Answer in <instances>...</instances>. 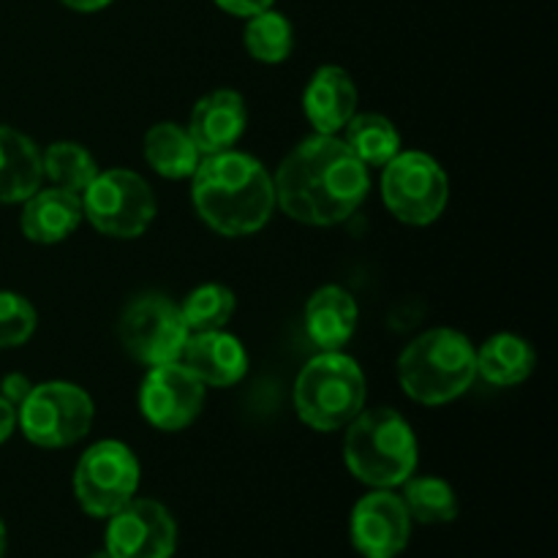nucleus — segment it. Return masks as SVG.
Masks as SVG:
<instances>
[{"mask_svg": "<svg viewBox=\"0 0 558 558\" xmlns=\"http://www.w3.org/2000/svg\"><path fill=\"white\" fill-rule=\"evenodd\" d=\"M276 205L308 227H336L347 221L368 196V167L336 134H314L281 161L276 178Z\"/></svg>", "mask_w": 558, "mask_h": 558, "instance_id": "1", "label": "nucleus"}, {"mask_svg": "<svg viewBox=\"0 0 558 558\" xmlns=\"http://www.w3.org/2000/svg\"><path fill=\"white\" fill-rule=\"evenodd\" d=\"M191 199L213 232L245 238L267 227L276 210V185L259 158L240 150L202 156L191 174Z\"/></svg>", "mask_w": 558, "mask_h": 558, "instance_id": "2", "label": "nucleus"}, {"mask_svg": "<svg viewBox=\"0 0 558 558\" xmlns=\"http://www.w3.org/2000/svg\"><path fill=\"white\" fill-rule=\"evenodd\" d=\"M477 379V349L463 332L434 327L398 357V381L412 401L441 407L461 398Z\"/></svg>", "mask_w": 558, "mask_h": 558, "instance_id": "3", "label": "nucleus"}, {"mask_svg": "<svg viewBox=\"0 0 558 558\" xmlns=\"http://www.w3.org/2000/svg\"><path fill=\"white\" fill-rule=\"evenodd\" d=\"M417 436L396 409L360 412L347 425L343 461L354 480L371 488H398L417 469Z\"/></svg>", "mask_w": 558, "mask_h": 558, "instance_id": "4", "label": "nucleus"}, {"mask_svg": "<svg viewBox=\"0 0 558 558\" xmlns=\"http://www.w3.org/2000/svg\"><path fill=\"white\" fill-rule=\"evenodd\" d=\"M365 374L357 360L341 352H319L303 365L294 381V412L308 428L332 434L365 409Z\"/></svg>", "mask_w": 558, "mask_h": 558, "instance_id": "5", "label": "nucleus"}, {"mask_svg": "<svg viewBox=\"0 0 558 558\" xmlns=\"http://www.w3.org/2000/svg\"><path fill=\"white\" fill-rule=\"evenodd\" d=\"M93 398L74 381H41L33 385L16 407V428L31 445L60 450L85 439L93 425Z\"/></svg>", "mask_w": 558, "mask_h": 558, "instance_id": "6", "label": "nucleus"}, {"mask_svg": "<svg viewBox=\"0 0 558 558\" xmlns=\"http://www.w3.org/2000/svg\"><path fill=\"white\" fill-rule=\"evenodd\" d=\"M381 172V199L398 221L409 227H428L450 202V180L434 156L401 150Z\"/></svg>", "mask_w": 558, "mask_h": 558, "instance_id": "7", "label": "nucleus"}, {"mask_svg": "<svg viewBox=\"0 0 558 558\" xmlns=\"http://www.w3.org/2000/svg\"><path fill=\"white\" fill-rule=\"evenodd\" d=\"M82 213L107 238L134 240L156 218V194L142 174L131 169H107L82 194Z\"/></svg>", "mask_w": 558, "mask_h": 558, "instance_id": "8", "label": "nucleus"}, {"mask_svg": "<svg viewBox=\"0 0 558 558\" xmlns=\"http://www.w3.org/2000/svg\"><path fill=\"white\" fill-rule=\"evenodd\" d=\"M142 469L134 450L118 439L96 441L74 469V496L93 518H109L140 490Z\"/></svg>", "mask_w": 558, "mask_h": 558, "instance_id": "9", "label": "nucleus"}, {"mask_svg": "<svg viewBox=\"0 0 558 558\" xmlns=\"http://www.w3.org/2000/svg\"><path fill=\"white\" fill-rule=\"evenodd\" d=\"M189 336L191 332L180 314V305H174L163 294H142V298L131 300L129 308L120 316L123 349L147 368L178 363Z\"/></svg>", "mask_w": 558, "mask_h": 558, "instance_id": "10", "label": "nucleus"}, {"mask_svg": "<svg viewBox=\"0 0 558 558\" xmlns=\"http://www.w3.org/2000/svg\"><path fill=\"white\" fill-rule=\"evenodd\" d=\"M107 550L112 558H172L178 523L156 499H131L107 518Z\"/></svg>", "mask_w": 558, "mask_h": 558, "instance_id": "11", "label": "nucleus"}, {"mask_svg": "<svg viewBox=\"0 0 558 558\" xmlns=\"http://www.w3.org/2000/svg\"><path fill=\"white\" fill-rule=\"evenodd\" d=\"M207 387L183 363L153 365L140 387V412L153 428L183 430L199 417Z\"/></svg>", "mask_w": 558, "mask_h": 558, "instance_id": "12", "label": "nucleus"}, {"mask_svg": "<svg viewBox=\"0 0 558 558\" xmlns=\"http://www.w3.org/2000/svg\"><path fill=\"white\" fill-rule=\"evenodd\" d=\"M352 545L363 558H398L412 539V515L390 488H374L354 505Z\"/></svg>", "mask_w": 558, "mask_h": 558, "instance_id": "13", "label": "nucleus"}, {"mask_svg": "<svg viewBox=\"0 0 558 558\" xmlns=\"http://www.w3.org/2000/svg\"><path fill=\"white\" fill-rule=\"evenodd\" d=\"M180 363L205 387H232L248 374V352L227 330L191 332Z\"/></svg>", "mask_w": 558, "mask_h": 558, "instance_id": "14", "label": "nucleus"}, {"mask_svg": "<svg viewBox=\"0 0 558 558\" xmlns=\"http://www.w3.org/2000/svg\"><path fill=\"white\" fill-rule=\"evenodd\" d=\"M248 125V107L238 90H213L196 101L189 134L202 156L232 150Z\"/></svg>", "mask_w": 558, "mask_h": 558, "instance_id": "15", "label": "nucleus"}, {"mask_svg": "<svg viewBox=\"0 0 558 558\" xmlns=\"http://www.w3.org/2000/svg\"><path fill=\"white\" fill-rule=\"evenodd\" d=\"M303 109L316 134H338L357 114V87L341 65L314 71L303 93Z\"/></svg>", "mask_w": 558, "mask_h": 558, "instance_id": "16", "label": "nucleus"}, {"mask_svg": "<svg viewBox=\"0 0 558 558\" xmlns=\"http://www.w3.org/2000/svg\"><path fill=\"white\" fill-rule=\"evenodd\" d=\"M357 319V300L338 283L316 289L305 305V332L319 352H341L352 341Z\"/></svg>", "mask_w": 558, "mask_h": 558, "instance_id": "17", "label": "nucleus"}, {"mask_svg": "<svg viewBox=\"0 0 558 558\" xmlns=\"http://www.w3.org/2000/svg\"><path fill=\"white\" fill-rule=\"evenodd\" d=\"M82 218H85L82 196L49 185V189H38L36 194L22 202L20 229L31 243L54 245L74 234Z\"/></svg>", "mask_w": 558, "mask_h": 558, "instance_id": "18", "label": "nucleus"}, {"mask_svg": "<svg viewBox=\"0 0 558 558\" xmlns=\"http://www.w3.org/2000/svg\"><path fill=\"white\" fill-rule=\"evenodd\" d=\"M41 183L44 163L36 142L11 125H0V202H25L41 189Z\"/></svg>", "mask_w": 558, "mask_h": 558, "instance_id": "19", "label": "nucleus"}, {"mask_svg": "<svg viewBox=\"0 0 558 558\" xmlns=\"http://www.w3.org/2000/svg\"><path fill=\"white\" fill-rule=\"evenodd\" d=\"M537 368V352L526 338L515 332L490 336L477 349V376L494 387H515Z\"/></svg>", "mask_w": 558, "mask_h": 558, "instance_id": "20", "label": "nucleus"}, {"mask_svg": "<svg viewBox=\"0 0 558 558\" xmlns=\"http://www.w3.org/2000/svg\"><path fill=\"white\" fill-rule=\"evenodd\" d=\"M145 161L161 178L185 180L196 172L202 153L191 140L189 129L167 120V123H156L145 134Z\"/></svg>", "mask_w": 558, "mask_h": 558, "instance_id": "21", "label": "nucleus"}, {"mask_svg": "<svg viewBox=\"0 0 558 558\" xmlns=\"http://www.w3.org/2000/svg\"><path fill=\"white\" fill-rule=\"evenodd\" d=\"M343 142L365 167H385L401 153V134L385 114H354L343 129Z\"/></svg>", "mask_w": 558, "mask_h": 558, "instance_id": "22", "label": "nucleus"}, {"mask_svg": "<svg viewBox=\"0 0 558 558\" xmlns=\"http://www.w3.org/2000/svg\"><path fill=\"white\" fill-rule=\"evenodd\" d=\"M44 178L54 185V189L71 191V194L82 196L87 185L96 180L101 172L96 158L87 153V147L76 145V142H54L41 153Z\"/></svg>", "mask_w": 558, "mask_h": 558, "instance_id": "23", "label": "nucleus"}, {"mask_svg": "<svg viewBox=\"0 0 558 558\" xmlns=\"http://www.w3.org/2000/svg\"><path fill=\"white\" fill-rule=\"evenodd\" d=\"M403 505H407L412 521L436 526L450 523L458 518V496L452 485L441 477H409L403 483Z\"/></svg>", "mask_w": 558, "mask_h": 558, "instance_id": "24", "label": "nucleus"}, {"mask_svg": "<svg viewBox=\"0 0 558 558\" xmlns=\"http://www.w3.org/2000/svg\"><path fill=\"white\" fill-rule=\"evenodd\" d=\"M245 49L254 60L267 65L283 63L294 49V27L281 11H259L248 16V25L243 33Z\"/></svg>", "mask_w": 558, "mask_h": 558, "instance_id": "25", "label": "nucleus"}, {"mask_svg": "<svg viewBox=\"0 0 558 558\" xmlns=\"http://www.w3.org/2000/svg\"><path fill=\"white\" fill-rule=\"evenodd\" d=\"M234 292L223 283H202L180 305L189 332H210L223 330L234 316Z\"/></svg>", "mask_w": 558, "mask_h": 558, "instance_id": "26", "label": "nucleus"}, {"mask_svg": "<svg viewBox=\"0 0 558 558\" xmlns=\"http://www.w3.org/2000/svg\"><path fill=\"white\" fill-rule=\"evenodd\" d=\"M38 314L27 298L16 292H0V349H16L36 332Z\"/></svg>", "mask_w": 558, "mask_h": 558, "instance_id": "27", "label": "nucleus"}, {"mask_svg": "<svg viewBox=\"0 0 558 558\" xmlns=\"http://www.w3.org/2000/svg\"><path fill=\"white\" fill-rule=\"evenodd\" d=\"M31 387L33 381L27 379V376L9 374L3 381H0V396H3L11 407H20V403L27 398V392H31Z\"/></svg>", "mask_w": 558, "mask_h": 558, "instance_id": "28", "label": "nucleus"}, {"mask_svg": "<svg viewBox=\"0 0 558 558\" xmlns=\"http://www.w3.org/2000/svg\"><path fill=\"white\" fill-rule=\"evenodd\" d=\"M272 3H276V0H216L218 9H223L232 16H254L259 14V11L272 9Z\"/></svg>", "mask_w": 558, "mask_h": 558, "instance_id": "29", "label": "nucleus"}, {"mask_svg": "<svg viewBox=\"0 0 558 558\" xmlns=\"http://www.w3.org/2000/svg\"><path fill=\"white\" fill-rule=\"evenodd\" d=\"M16 430V407H11L3 396H0V445L14 436Z\"/></svg>", "mask_w": 558, "mask_h": 558, "instance_id": "30", "label": "nucleus"}, {"mask_svg": "<svg viewBox=\"0 0 558 558\" xmlns=\"http://www.w3.org/2000/svg\"><path fill=\"white\" fill-rule=\"evenodd\" d=\"M60 3L69 5V9H74V11H85V14H90V11L107 9L112 0H60Z\"/></svg>", "mask_w": 558, "mask_h": 558, "instance_id": "31", "label": "nucleus"}, {"mask_svg": "<svg viewBox=\"0 0 558 558\" xmlns=\"http://www.w3.org/2000/svg\"><path fill=\"white\" fill-rule=\"evenodd\" d=\"M5 543H9V534H5V523L0 521V558L5 556Z\"/></svg>", "mask_w": 558, "mask_h": 558, "instance_id": "32", "label": "nucleus"}, {"mask_svg": "<svg viewBox=\"0 0 558 558\" xmlns=\"http://www.w3.org/2000/svg\"><path fill=\"white\" fill-rule=\"evenodd\" d=\"M90 558H112V556H109L107 550H101V554H96V556H90Z\"/></svg>", "mask_w": 558, "mask_h": 558, "instance_id": "33", "label": "nucleus"}]
</instances>
